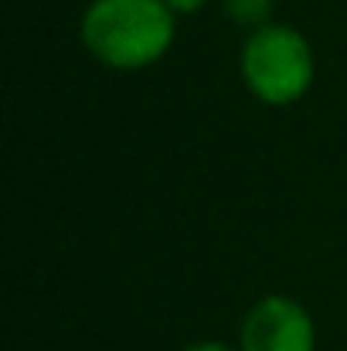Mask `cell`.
I'll use <instances>...</instances> for the list:
<instances>
[{"instance_id": "obj_1", "label": "cell", "mask_w": 347, "mask_h": 351, "mask_svg": "<svg viewBox=\"0 0 347 351\" xmlns=\"http://www.w3.org/2000/svg\"><path fill=\"white\" fill-rule=\"evenodd\" d=\"M79 34L99 65L140 72L170 51L177 38V14L167 0H92L82 14Z\"/></svg>"}, {"instance_id": "obj_2", "label": "cell", "mask_w": 347, "mask_h": 351, "mask_svg": "<svg viewBox=\"0 0 347 351\" xmlns=\"http://www.w3.org/2000/svg\"><path fill=\"white\" fill-rule=\"evenodd\" d=\"M238 72L245 89L266 103V106H293L300 103L317 79V58L307 41L290 24L269 21L266 27L248 31L242 55H238Z\"/></svg>"}, {"instance_id": "obj_3", "label": "cell", "mask_w": 347, "mask_h": 351, "mask_svg": "<svg viewBox=\"0 0 347 351\" xmlns=\"http://www.w3.org/2000/svg\"><path fill=\"white\" fill-rule=\"evenodd\" d=\"M238 351H317L313 314L290 293H266L238 324Z\"/></svg>"}, {"instance_id": "obj_4", "label": "cell", "mask_w": 347, "mask_h": 351, "mask_svg": "<svg viewBox=\"0 0 347 351\" xmlns=\"http://www.w3.org/2000/svg\"><path fill=\"white\" fill-rule=\"evenodd\" d=\"M222 7H225V17L235 27L255 31V27H266L272 21L276 0H222Z\"/></svg>"}, {"instance_id": "obj_5", "label": "cell", "mask_w": 347, "mask_h": 351, "mask_svg": "<svg viewBox=\"0 0 347 351\" xmlns=\"http://www.w3.org/2000/svg\"><path fill=\"white\" fill-rule=\"evenodd\" d=\"M181 351H238V345H229V341H194V345H184Z\"/></svg>"}, {"instance_id": "obj_6", "label": "cell", "mask_w": 347, "mask_h": 351, "mask_svg": "<svg viewBox=\"0 0 347 351\" xmlns=\"http://www.w3.org/2000/svg\"><path fill=\"white\" fill-rule=\"evenodd\" d=\"M205 3H208V0H167V7H170L174 14H198Z\"/></svg>"}]
</instances>
